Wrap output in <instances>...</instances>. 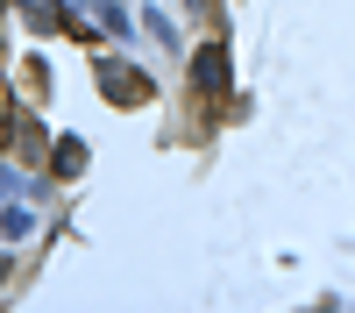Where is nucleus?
<instances>
[{
  "instance_id": "f257e3e1",
  "label": "nucleus",
  "mask_w": 355,
  "mask_h": 313,
  "mask_svg": "<svg viewBox=\"0 0 355 313\" xmlns=\"http://www.w3.org/2000/svg\"><path fill=\"white\" fill-rule=\"evenodd\" d=\"M93 78H100V93H107L114 107H142V100H150V71L128 65V57H100Z\"/></svg>"
},
{
  "instance_id": "f03ea898",
  "label": "nucleus",
  "mask_w": 355,
  "mask_h": 313,
  "mask_svg": "<svg viewBox=\"0 0 355 313\" xmlns=\"http://www.w3.org/2000/svg\"><path fill=\"white\" fill-rule=\"evenodd\" d=\"M192 93H199V100H214V93H227V50H220V43H206V50H192Z\"/></svg>"
},
{
  "instance_id": "7ed1b4c3",
  "label": "nucleus",
  "mask_w": 355,
  "mask_h": 313,
  "mask_svg": "<svg viewBox=\"0 0 355 313\" xmlns=\"http://www.w3.org/2000/svg\"><path fill=\"white\" fill-rule=\"evenodd\" d=\"M50 171H57V178H78V171H85V142H78V135H64V142L50 150Z\"/></svg>"
},
{
  "instance_id": "20e7f679",
  "label": "nucleus",
  "mask_w": 355,
  "mask_h": 313,
  "mask_svg": "<svg viewBox=\"0 0 355 313\" xmlns=\"http://www.w3.org/2000/svg\"><path fill=\"white\" fill-rule=\"evenodd\" d=\"M21 15H28V28H71V15L57 0H21Z\"/></svg>"
},
{
  "instance_id": "39448f33",
  "label": "nucleus",
  "mask_w": 355,
  "mask_h": 313,
  "mask_svg": "<svg viewBox=\"0 0 355 313\" xmlns=\"http://www.w3.org/2000/svg\"><path fill=\"white\" fill-rule=\"evenodd\" d=\"M15 150L36 157V150H43V128H36V121H15Z\"/></svg>"
},
{
  "instance_id": "423d86ee",
  "label": "nucleus",
  "mask_w": 355,
  "mask_h": 313,
  "mask_svg": "<svg viewBox=\"0 0 355 313\" xmlns=\"http://www.w3.org/2000/svg\"><path fill=\"white\" fill-rule=\"evenodd\" d=\"M93 8H100V22H107V28H128V8H121V0H93Z\"/></svg>"
},
{
  "instance_id": "0eeeda50",
  "label": "nucleus",
  "mask_w": 355,
  "mask_h": 313,
  "mask_svg": "<svg viewBox=\"0 0 355 313\" xmlns=\"http://www.w3.org/2000/svg\"><path fill=\"white\" fill-rule=\"evenodd\" d=\"M15 128V100H8V85H0V135Z\"/></svg>"
},
{
  "instance_id": "6e6552de",
  "label": "nucleus",
  "mask_w": 355,
  "mask_h": 313,
  "mask_svg": "<svg viewBox=\"0 0 355 313\" xmlns=\"http://www.w3.org/2000/svg\"><path fill=\"white\" fill-rule=\"evenodd\" d=\"M8 185H15V171H8V164H0V199H8Z\"/></svg>"
}]
</instances>
